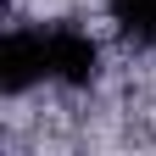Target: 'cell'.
Masks as SVG:
<instances>
[{
  "mask_svg": "<svg viewBox=\"0 0 156 156\" xmlns=\"http://www.w3.org/2000/svg\"><path fill=\"white\" fill-rule=\"evenodd\" d=\"M45 62H50V78H62V84L84 89L89 78H95L101 50H95V39L78 34V28H50V34H45Z\"/></svg>",
  "mask_w": 156,
  "mask_h": 156,
  "instance_id": "6da1fadb",
  "label": "cell"
},
{
  "mask_svg": "<svg viewBox=\"0 0 156 156\" xmlns=\"http://www.w3.org/2000/svg\"><path fill=\"white\" fill-rule=\"evenodd\" d=\"M50 62H45V34H11L6 50H0V84L6 95H23L34 78H45Z\"/></svg>",
  "mask_w": 156,
  "mask_h": 156,
  "instance_id": "7a4b0ae2",
  "label": "cell"
},
{
  "mask_svg": "<svg viewBox=\"0 0 156 156\" xmlns=\"http://www.w3.org/2000/svg\"><path fill=\"white\" fill-rule=\"evenodd\" d=\"M112 17L140 45H156V0H112Z\"/></svg>",
  "mask_w": 156,
  "mask_h": 156,
  "instance_id": "3957f363",
  "label": "cell"
}]
</instances>
